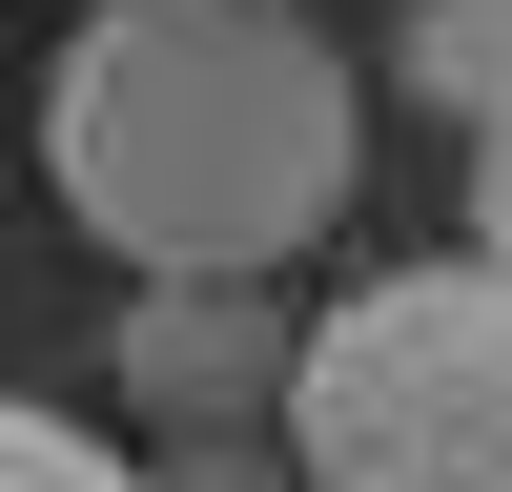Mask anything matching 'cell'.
Masks as SVG:
<instances>
[{"instance_id":"cell-5","label":"cell","mask_w":512,"mask_h":492,"mask_svg":"<svg viewBox=\"0 0 512 492\" xmlns=\"http://www.w3.org/2000/svg\"><path fill=\"white\" fill-rule=\"evenodd\" d=\"M472 267H512V123L472 144Z\"/></svg>"},{"instance_id":"cell-3","label":"cell","mask_w":512,"mask_h":492,"mask_svg":"<svg viewBox=\"0 0 512 492\" xmlns=\"http://www.w3.org/2000/svg\"><path fill=\"white\" fill-rule=\"evenodd\" d=\"M410 82H431V123H512V0H410Z\"/></svg>"},{"instance_id":"cell-1","label":"cell","mask_w":512,"mask_h":492,"mask_svg":"<svg viewBox=\"0 0 512 492\" xmlns=\"http://www.w3.org/2000/svg\"><path fill=\"white\" fill-rule=\"evenodd\" d=\"M41 185L144 287H267L349 226L369 82L308 0H62L41 62Z\"/></svg>"},{"instance_id":"cell-2","label":"cell","mask_w":512,"mask_h":492,"mask_svg":"<svg viewBox=\"0 0 512 492\" xmlns=\"http://www.w3.org/2000/svg\"><path fill=\"white\" fill-rule=\"evenodd\" d=\"M308 492H512V267H390L287 349Z\"/></svg>"},{"instance_id":"cell-4","label":"cell","mask_w":512,"mask_h":492,"mask_svg":"<svg viewBox=\"0 0 512 492\" xmlns=\"http://www.w3.org/2000/svg\"><path fill=\"white\" fill-rule=\"evenodd\" d=\"M0 492H164V472H123L82 410H41V390H0Z\"/></svg>"}]
</instances>
